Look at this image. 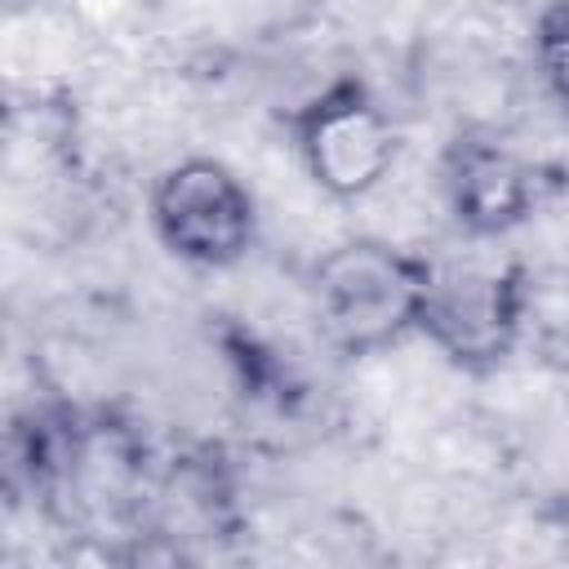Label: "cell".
Here are the masks:
<instances>
[{
  "instance_id": "cell-1",
  "label": "cell",
  "mask_w": 569,
  "mask_h": 569,
  "mask_svg": "<svg viewBox=\"0 0 569 569\" xmlns=\"http://www.w3.org/2000/svg\"><path fill=\"white\" fill-rule=\"evenodd\" d=\"M431 258L391 240L351 236L325 249L311 267V302L320 333L342 356H369L405 333H418Z\"/></svg>"
},
{
  "instance_id": "cell-5",
  "label": "cell",
  "mask_w": 569,
  "mask_h": 569,
  "mask_svg": "<svg viewBox=\"0 0 569 569\" xmlns=\"http://www.w3.org/2000/svg\"><path fill=\"white\" fill-rule=\"evenodd\" d=\"M440 191L449 218L476 236L493 240L520 227L542 200V173L507 138L489 129H462L440 151Z\"/></svg>"
},
{
  "instance_id": "cell-2",
  "label": "cell",
  "mask_w": 569,
  "mask_h": 569,
  "mask_svg": "<svg viewBox=\"0 0 569 569\" xmlns=\"http://www.w3.org/2000/svg\"><path fill=\"white\" fill-rule=\"evenodd\" d=\"M529 316V276L520 262L498 258H431L427 298L418 311V333L458 369H498Z\"/></svg>"
},
{
  "instance_id": "cell-4",
  "label": "cell",
  "mask_w": 569,
  "mask_h": 569,
  "mask_svg": "<svg viewBox=\"0 0 569 569\" xmlns=\"http://www.w3.org/2000/svg\"><path fill=\"white\" fill-rule=\"evenodd\" d=\"M151 227L191 267H236L258 240V204L222 160L187 156L156 178Z\"/></svg>"
},
{
  "instance_id": "cell-3",
  "label": "cell",
  "mask_w": 569,
  "mask_h": 569,
  "mask_svg": "<svg viewBox=\"0 0 569 569\" xmlns=\"http://www.w3.org/2000/svg\"><path fill=\"white\" fill-rule=\"evenodd\" d=\"M289 133L307 178L333 200L369 196L396 164L400 133L373 89L356 76L316 89L289 111Z\"/></svg>"
},
{
  "instance_id": "cell-6",
  "label": "cell",
  "mask_w": 569,
  "mask_h": 569,
  "mask_svg": "<svg viewBox=\"0 0 569 569\" xmlns=\"http://www.w3.org/2000/svg\"><path fill=\"white\" fill-rule=\"evenodd\" d=\"M533 58L547 89L569 107V0H551L533 22Z\"/></svg>"
}]
</instances>
